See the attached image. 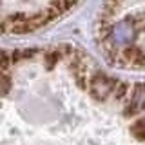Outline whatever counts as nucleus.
<instances>
[{
	"instance_id": "obj_1",
	"label": "nucleus",
	"mask_w": 145,
	"mask_h": 145,
	"mask_svg": "<svg viewBox=\"0 0 145 145\" xmlns=\"http://www.w3.org/2000/svg\"><path fill=\"white\" fill-rule=\"evenodd\" d=\"M100 36L112 62L145 67V4L105 6Z\"/></svg>"
}]
</instances>
